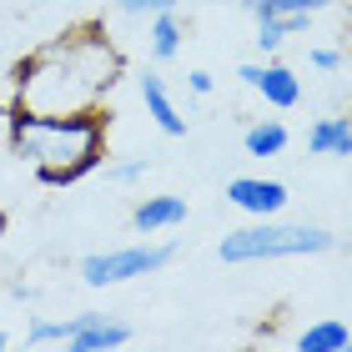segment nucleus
<instances>
[{"mask_svg": "<svg viewBox=\"0 0 352 352\" xmlns=\"http://www.w3.org/2000/svg\"><path fill=\"white\" fill-rule=\"evenodd\" d=\"M121 51L111 45L101 25H76L60 41H45L41 51L15 60V106L41 111V116H71V111H96L106 91L121 81Z\"/></svg>", "mask_w": 352, "mask_h": 352, "instance_id": "nucleus-1", "label": "nucleus"}, {"mask_svg": "<svg viewBox=\"0 0 352 352\" xmlns=\"http://www.w3.org/2000/svg\"><path fill=\"white\" fill-rule=\"evenodd\" d=\"M10 151L41 176L45 186H71L86 171L106 162V116L96 111H71V116H41V111L15 106L6 111Z\"/></svg>", "mask_w": 352, "mask_h": 352, "instance_id": "nucleus-2", "label": "nucleus"}, {"mask_svg": "<svg viewBox=\"0 0 352 352\" xmlns=\"http://www.w3.org/2000/svg\"><path fill=\"white\" fill-rule=\"evenodd\" d=\"M332 236L307 221H277V217H257L252 227H236L221 236V262H277V257H317L327 252Z\"/></svg>", "mask_w": 352, "mask_h": 352, "instance_id": "nucleus-3", "label": "nucleus"}, {"mask_svg": "<svg viewBox=\"0 0 352 352\" xmlns=\"http://www.w3.org/2000/svg\"><path fill=\"white\" fill-rule=\"evenodd\" d=\"M176 257L171 242H141V247H111V252H91L81 262V277L86 287H116V282H131V277H151Z\"/></svg>", "mask_w": 352, "mask_h": 352, "instance_id": "nucleus-4", "label": "nucleus"}, {"mask_svg": "<svg viewBox=\"0 0 352 352\" xmlns=\"http://www.w3.org/2000/svg\"><path fill=\"white\" fill-rule=\"evenodd\" d=\"M126 342H131V327L121 317H106V312L71 317V332H66L71 352H111V347H126Z\"/></svg>", "mask_w": 352, "mask_h": 352, "instance_id": "nucleus-5", "label": "nucleus"}, {"mask_svg": "<svg viewBox=\"0 0 352 352\" xmlns=\"http://www.w3.org/2000/svg\"><path fill=\"white\" fill-rule=\"evenodd\" d=\"M242 81L262 96L267 106H277V111H292L302 101V81H297V71L292 66H282V60H267V66H242L236 71Z\"/></svg>", "mask_w": 352, "mask_h": 352, "instance_id": "nucleus-6", "label": "nucleus"}, {"mask_svg": "<svg viewBox=\"0 0 352 352\" xmlns=\"http://www.w3.org/2000/svg\"><path fill=\"white\" fill-rule=\"evenodd\" d=\"M332 6H342V0H247V10L257 21H272L282 36H302L312 15H322Z\"/></svg>", "mask_w": 352, "mask_h": 352, "instance_id": "nucleus-7", "label": "nucleus"}, {"mask_svg": "<svg viewBox=\"0 0 352 352\" xmlns=\"http://www.w3.org/2000/svg\"><path fill=\"white\" fill-rule=\"evenodd\" d=\"M227 201L247 217H277L287 206V186L267 182V176H236V182H227Z\"/></svg>", "mask_w": 352, "mask_h": 352, "instance_id": "nucleus-8", "label": "nucleus"}, {"mask_svg": "<svg viewBox=\"0 0 352 352\" xmlns=\"http://www.w3.org/2000/svg\"><path fill=\"white\" fill-rule=\"evenodd\" d=\"M141 101H146V116L162 126L166 136H182L186 131V116L176 111V101H171V91H166L162 76H141Z\"/></svg>", "mask_w": 352, "mask_h": 352, "instance_id": "nucleus-9", "label": "nucleus"}, {"mask_svg": "<svg viewBox=\"0 0 352 352\" xmlns=\"http://www.w3.org/2000/svg\"><path fill=\"white\" fill-rule=\"evenodd\" d=\"M312 156H352V116H322L307 126Z\"/></svg>", "mask_w": 352, "mask_h": 352, "instance_id": "nucleus-10", "label": "nucleus"}, {"mask_svg": "<svg viewBox=\"0 0 352 352\" xmlns=\"http://www.w3.org/2000/svg\"><path fill=\"white\" fill-rule=\"evenodd\" d=\"M131 221H136V232H171V227H182L186 221V197H146L131 212Z\"/></svg>", "mask_w": 352, "mask_h": 352, "instance_id": "nucleus-11", "label": "nucleus"}, {"mask_svg": "<svg viewBox=\"0 0 352 352\" xmlns=\"http://www.w3.org/2000/svg\"><path fill=\"white\" fill-rule=\"evenodd\" d=\"M352 347V327L342 317H317L297 332V352H347Z\"/></svg>", "mask_w": 352, "mask_h": 352, "instance_id": "nucleus-12", "label": "nucleus"}, {"mask_svg": "<svg viewBox=\"0 0 352 352\" xmlns=\"http://www.w3.org/2000/svg\"><path fill=\"white\" fill-rule=\"evenodd\" d=\"M182 36H186V25H182L176 10H156L151 15V56L156 60H171L176 51H182Z\"/></svg>", "mask_w": 352, "mask_h": 352, "instance_id": "nucleus-13", "label": "nucleus"}, {"mask_svg": "<svg viewBox=\"0 0 352 352\" xmlns=\"http://www.w3.org/2000/svg\"><path fill=\"white\" fill-rule=\"evenodd\" d=\"M242 146H247V156H282L287 151V126L282 121H257V126H247Z\"/></svg>", "mask_w": 352, "mask_h": 352, "instance_id": "nucleus-14", "label": "nucleus"}, {"mask_svg": "<svg viewBox=\"0 0 352 352\" xmlns=\"http://www.w3.org/2000/svg\"><path fill=\"white\" fill-rule=\"evenodd\" d=\"M66 332H71V317H66V322H30L25 342L30 347H51V342H66Z\"/></svg>", "mask_w": 352, "mask_h": 352, "instance_id": "nucleus-15", "label": "nucleus"}, {"mask_svg": "<svg viewBox=\"0 0 352 352\" xmlns=\"http://www.w3.org/2000/svg\"><path fill=\"white\" fill-rule=\"evenodd\" d=\"M182 0H116V10L126 15H156V10H176Z\"/></svg>", "mask_w": 352, "mask_h": 352, "instance_id": "nucleus-16", "label": "nucleus"}, {"mask_svg": "<svg viewBox=\"0 0 352 352\" xmlns=\"http://www.w3.org/2000/svg\"><path fill=\"white\" fill-rule=\"evenodd\" d=\"M282 41H287V36H282V30L272 25V21H257V51H262V56L282 51Z\"/></svg>", "mask_w": 352, "mask_h": 352, "instance_id": "nucleus-17", "label": "nucleus"}, {"mask_svg": "<svg viewBox=\"0 0 352 352\" xmlns=\"http://www.w3.org/2000/svg\"><path fill=\"white\" fill-rule=\"evenodd\" d=\"M141 176H146V162H116L111 166V182L116 186H131V182H141Z\"/></svg>", "mask_w": 352, "mask_h": 352, "instance_id": "nucleus-18", "label": "nucleus"}, {"mask_svg": "<svg viewBox=\"0 0 352 352\" xmlns=\"http://www.w3.org/2000/svg\"><path fill=\"white\" fill-rule=\"evenodd\" d=\"M307 60H312L317 71H338V66H342V51H332V45H317Z\"/></svg>", "mask_w": 352, "mask_h": 352, "instance_id": "nucleus-19", "label": "nucleus"}, {"mask_svg": "<svg viewBox=\"0 0 352 352\" xmlns=\"http://www.w3.org/2000/svg\"><path fill=\"white\" fill-rule=\"evenodd\" d=\"M186 86H191V96H212V71H191Z\"/></svg>", "mask_w": 352, "mask_h": 352, "instance_id": "nucleus-20", "label": "nucleus"}, {"mask_svg": "<svg viewBox=\"0 0 352 352\" xmlns=\"http://www.w3.org/2000/svg\"><path fill=\"white\" fill-rule=\"evenodd\" d=\"M6 347H10V338H6V332H0V352H6Z\"/></svg>", "mask_w": 352, "mask_h": 352, "instance_id": "nucleus-21", "label": "nucleus"}, {"mask_svg": "<svg viewBox=\"0 0 352 352\" xmlns=\"http://www.w3.org/2000/svg\"><path fill=\"white\" fill-rule=\"evenodd\" d=\"M347 116H352V101H347Z\"/></svg>", "mask_w": 352, "mask_h": 352, "instance_id": "nucleus-22", "label": "nucleus"}, {"mask_svg": "<svg viewBox=\"0 0 352 352\" xmlns=\"http://www.w3.org/2000/svg\"><path fill=\"white\" fill-rule=\"evenodd\" d=\"M347 41H352V25H347Z\"/></svg>", "mask_w": 352, "mask_h": 352, "instance_id": "nucleus-23", "label": "nucleus"}, {"mask_svg": "<svg viewBox=\"0 0 352 352\" xmlns=\"http://www.w3.org/2000/svg\"><path fill=\"white\" fill-rule=\"evenodd\" d=\"M347 352H352V347H347Z\"/></svg>", "mask_w": 352, "mask_h": 352, "instance_id": "nucleus-24", "label": "nucleus"}]
</instances>
